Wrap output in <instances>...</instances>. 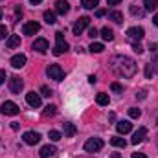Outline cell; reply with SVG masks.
Listing matches in <instances>:
<instances>
[{"label": "cell", "mask_w": 158, "mask_h": 158, "mask_svg": "<svg viewBox=\"0 0 158 158\" xmlns=\"http://www.w3.org/2000/svg\"><path fill=\"white\" fill-rule=\"evenodd\" d=\"M110 64H112V70L116 72V76H119V77L131 79L136 74V63L127 55H116L110 61Z\"/></svg>", "instance_id": "6da1fadb"}, {"label": "cell", "mask_w": 158, "mask_h": 158, "mask_svg": "<svg viewBox=\"0 0 158 158\" xmlns=\"http://www.w3.org/2000/svg\"><path fill=\"white\" fill-rule=\"evenodd\" d=\"M68 50V42L64 40V35L61 31L55 33V48H53V55H63Z\"/></svg>", "instance_id": "7a4b0ae2"}, {"label": "cell", "mask_w": 158, "mask_h": 158, "mask_svg": "<svg viewBox=\"0 0 158 158\" xmlns=\"http://www.w3.org/2000/svg\"><path fill=\"white\" fill-rule=\"evenodd\" d=\"M103 149V140L101 138H90L85 142V151L86 153H98Z\"/></svg>", "instance_id": "3957f363"}, {"label": "cell", "mask_w": 158, "mask_h": 158, "mask_svg": "<svg viewBox=\"0 0 158 158\" xmlns=\"http://www.w3.org/2000/svg\"><path fill=\"white\" fill-rule=\"evenodd\" d=\"M46 74H48V77L53 79V81H63L64 79V70L59 64H50L48 70H46Z\"/></svg>", "instance_id": "277c9868"}, {"label": "cell", "mask_w": 158, "mask_h": 158, "mask_svg": "<svg viewBox=\"0 0 158 158\" xmlns=\"http://www.w3.org/2000/svg\"><path fill=\"white\" fill-rule=\"evenodd\" d=\"M0 110H2V114H4V116H17V114L20 112L19 105H17V103H13V101H4V103H2V107H0Z\"/></svg>", "instance_id": "5b68a950"}, {"label": "cell", "mask_w": 158, "mask_h": 158, "mask_svg": "<svg viewBox=\"0 0 158 158\" xmlns=\"http://www.w3.org/2000/svg\"><path fill=\"white\" fill-rule=\"evenodd\" d=\"M143 35H145V31H143V28H140V26H132V28L127 30V37L132 40V42L142 40L143 39Z\"/></svg>", "instance_id": "8992f818"}, {"label": "cell", "mask_w": 158, "mask_h": 158, "mask_svg": "<svg viewBox=\"0 0 158 158\" xmlns=\"http://www.w3.org/2000/svg\"><path fill=\"white\" fill-rule=\"evenodd\" d=\"M22 86H24V83H22V79L19 76H11L9 77V90H11V94H20Z\"/></svg>", "instance_id": "52a82bcc"}, {"label": "cell", "mask_w": 158, "mask_h": 158, "mask_svg": "<svg viewBox=\"0 0 158 158\" xmlns=\"http://www.w3.org/2000/svg\"><path fill=\"white\" fill-rule=\"evenodd\" d=\"M22 140H24V143H28V145H35V143L40 142V134L35 132V131H28V132H24Z\"/></svg>", "instance_id": "ba28073f"}, {"label": "cell", "mask_w": 158, "mask_h": 158, "mask_svg": "<svg viewBox=\"0 0 158 158\" xmlns=\"http://www.w3.org/2000/svg\"><path fill=\"white\" fill-rule=\"evenodd\" d=\"M39 30H40V24L35 22V20H31V22H26V24H24L22 33H24V35H35Z\"/></svg>", "instance_id": "9c48e42d"}, {"label": "cell", "mask_w": 158, "mask_h": 158, "mask_svg": "<svg viewBox=\"0 0 158 158\" xmlns=\"http://www.w3.org/2000/svg\"><path fill=\"white\" fill-rule=\"evenodd\" d=\"M26 101H28V105H31L33 109L40 107V103H42L40 94H37V92H28V94H26Z\"/></svg>", "instance_id": "30bf717a"}, {"label": "cell", "mask_w": 158, "mask_h": 158, "mask_svg": "<svg viewBox=\"0 0 158 158\" xmlns=\"http://www.w3.org/2000/svg\"><path fill=\"white\" fill-rule=\"evenodd\" d=\"M88 24H90V19H88V17H81L77 22L74 24V33H76V35H81Z\"/></svg>", "instance_id": "8fae6325"}, {"label": "cell", "mask_w": 158, "mask_h": 158, "mask_svg": "<svg viewBox=\"0 0 158 158\" xmlns=\"http://www.w3.org/2000/svg\"><path fill=\"white\" fill-rule=\"evenodd\" d=\"M31 48H33L35 52H39V53H46L48 48H50V44H48L46 39H35V42L31 44Z\"/></svg>", "instance_id": "7c38bea8"}, {"label": "cell", "mask_w": 158, "mask_h": 158, "mask_svg": "<svg viewBox=\"0 0 158 158\" xmlns=\"http://www.w3.org/2000/svg\"><path fill=\"white\" fill-rule=\"evenodd\" d=\"M24 64H26V55L24 53H17V55L11 57V66L13 68H22Z\"/></svg>", "instance_id": "4fadbf2b"}, {"label": "cell", "mask_w": 158, "mask_h": 158, "mask_svg": "<svg viewBox=\"0 0 158 158\" xmlns=\"http://www.w3.org/2000/svg\"><path fill=\"white\" fill-rule=\"evenodd\" d=\"M55 11H57L59 15H66V13L70 11L68 0H57V2H55Z\"/></svg>", "instance_id": "5bb4252c"}, {"label": "cell", "mask_w": 158, "mask_h": 158, "mask_svg": "<svg viewBox=\"0 0 158 158\" xmlns=\"http://www.w3.org/2000/svg\"><path fill=\"white\" fill-rule=\"evenodd\" d=\"M145 134H147V129H145V127H140V129H138V131H136V132L132 134V140H131V142H132L134 145H138L140 142H143Z\"/></svg>", "instance_id": "9a60e30c"}, {"label": "cell", "mask_w": 158, "mask_h": 158, "mask_svg": "<svg viewBox=\"0 0 158 158\" xmlns=\"http://www.w3.org/2000/svg\"><path fill=\"white\" fill-rule=\"evenodd\" d=\"M57 153V147L55 145H44L42 149H40V158H50V156H53Z\"/></svg>", "instance_id": "2e32d148"}, {"label": "cell", "mask_w": 158, "mask_h": 158, "mask_svg": "<svg viewBox=\"0 0 158 158\" xmlns=\"http://www.w3.org/2000/svg\"><path fill=\"white\" fill-rule=\"evenodd\" d=\"M116 129H118V132L119 134H127V132H131V129H132V125L129 123V121H118L116 123Z\"/></svg>", "instance_id": "e0dca14e"}, {"label": "cell", "mask_w": 158, "mask_h": 158, "mask_svg": "<svg viewBox=\"0 0 158 158\" xmlns=\"http://www.w3.org/2000/svg\"><path fill=\"white\" fill-rule=\"evenodd\" d=\"M6 46H7L9 50H13V48L20 46V37H19V35H9L7 40H6Z\"/></svg>", "instance_id": "ac0fdd59"}, {"label": "cell", "mask_w": 158, "mask_h": 158, "mask_svg": "<svg viewBox=\"0 0 158 158\" xmlns=\"http://www.w3.org/2000/svg\"><path fill=\"white\" fill-rule=\"evenodd\" d=\"M151 52H153V63H151V68L158 74V46L156 44H151Z\"/></svg>", "instance_id": "d6986e66"}, {"label": "cell", "mask_w": 158, "mask_h": 158, "mask_svg": "<svg viewBox=\"0 0 158 158\" xmlns=\"http://www.w3.org/2000/svg\"><path fill=\"white\" fill-rule=\"evenodd\" d=\"M63 127H64V136L72 138L76 134V125L74 123H63Z\"/></svg>", "instance_id": "ffe728a7"}, {"label": "cell", "mask_w": 158, "mask_h": 158, "mask_svg": "<svg viewBox=\"0 0 158 158\" xmlns=\"http://www.w3.org/2000/svg\"><path fill=\"white\" fill-rule=\"evenodd\" d=\"M96 101H98V105H109V94H105V92H99L98 96H96Z\"/></svg>", "instance_id": "44dd1931"}, {"label": "cell", "mask_w": 158, "mask_h": 158, "mask_svg": "<svg viewBox=\"0 0 158 158\" xmlns=\"http://www.w3.org/2000/svg\"><path fill=\"white\" fill-rule=\"evenodd\" d=\"M98 4H99V0H81V6L85 9H94V7H98Z\"/></svg>", "instance_id": "7402d4cb"}, {"label": "cell", "mask_w": 158, "mask_h": 158, "mask_svg": "<svg viewBox=\"0 0 158 158\" xmlns=\"http://www.w3.org/2000/svg\"><path fill=\"white\" fill-rule=\"evenodd\" d=\"M101 37H103V40H112L114 39V31L110 28H103L101 30Z\"/></svg>", "instance_id": "603a6c76"}, {"label": "cell", "mask_w": 158, "mask_h": 158, "mask_svg": "<svg viewBox=\"0 0 158 158\" xmlns=\"http://www.w3.org/2000/svg\"><path fill=\"white\" fill-rule=\"evenodd\" d=\"M110 143H112L114 147H125V145H127V142H125L123 138H119V136H112V138H110Z\"/></svg>", "instance_id": "cb8c5ba5"}, {"label": "cell", "mask_w": 158, "mask_h": 158, "mask_svg": "<svg viewBox=\"0 0 158 158\" xmlns=\"http://www.w3.org/2000/svg\"><path fill=\"white\" fill-rule=\"evenodd\" d=\"M109 17H110V20H114L116 24H121V22H123V15H121L119 11H110Z\"/></svg>", "instance_id": "d4e9b609"}, {"label": "cell", "mask_w": 158, "mask_h": 158, "mask_svg": "<svg viewBox=\"0 0 158 158\" xmlns=\"http://www.w3.org/2000/svg\"><path fill=\"white\" fill-rule=\"evenodd\" d=\"M158 6V0H145L143 2V7H145V11H155Z\"/></svg>", "instance_id": "484cf974"}, {"label": "cell", "mask_w": 158, "mask_h": 158, "mask_svg": "<svg viewBox=\"0 0 158 158\" xmlns=\"http://www.w3.org/2000/svg\"><path fill=\"white\" fill-rule=\"evenodd\" d=\"M103 50H105V46H103L101 42H92V44H90V52H92V53H101Z\"/></svg>", "instance_id": "4316f807"}, {"label": "cell", "mask_w": 158, "mask_h": 158, "mask_svg": "<svg viewBox=\"0 0 158 158\" xmlns=\"http://www.w3.org/2000/svg\"><path fill=\"white\" fill-rule=\"evenodd\" d=\"M42 114H44V116H55V114H57V107H55V105H48V107H44Z\"/></svg>", "instance_id": "83f0119b"}, {"label": "cell", "mask_w": 158, "mask_h": 158, "mask_svg": "<svg viewBox=\"0 0 158 158\" xmlns=\"http://www.w3.org/2000/svg\"><path fill=\"white\" fill-rule=\"evenodd\" d=\"M44 22H46V24H50V26H52V24H55V13L46 11V13H44Z\"/></svg>", "instance_id": "f1b7e54d"}, {"label": "cell", "mask_w": 158, "mask_h": 158, "mask_svg": "<svg viewBox=\"0 0 158 158\" xmlns=\"http://www.w3.org/2000/svg\"><path fill=\"white\" fill-rule=\"evenodd\" d=\"M61 138H63V134H61L59 131H50V140H52V142H59Z\"/></svg>", "instance_id": "f546056e"}, {"label": "cell", "mask_w": 158, "mask_h": 158, "mask_svg": "<svg viewBox=\"0 0 158 158\" xmlns=\"http://www.w3.org/2000/svg\"><path fill=\"white\" fill-rule=\"evenodd\" d=\"M129 116H131V118H140V116H142V110H140V109H136V107H132V109H129Z\"/></svg>", "instance_id": "4dcf8cb0"}, {"label": "cell", "mask_w": 158, "mask_h": 158, "mask_svg": "<svg viewBox=\"0 0 158 158\" xmlns=\"http://www.w3.org/2000/svg\"><path fill=\"white\" fill-rule=\"evenodd\" d=\"M40 96H44V98H50V96H52V90H50L48 86H40Z\"/></svg>", "instance_id": "1f68e13d"}, {"label": "cell", "mask_w": 158, "mask_h": 158, "mask_svg": "<svg viewBox=\"0 0 158 158\" xmlns=\"http://www.w3.org/2000/svg\"><path fill=\"white\" fill-rule=\"evenodd\" d=\"M131 13H132V15H138V17L143 15V11H142L140 7H136V6H131Z\"/></svg>", "instance_id": "d6a6232c"}, {"label": "cell", "mask_w": 158, "mask_h": 158, "mask_svg": "<svg viewBox=\"0 0 158 158\" xmlns=\"http://www.w3.org/2000/svg\"><path fill=\"white\" fill-rule=\"evenodd\" d=\"M110 88H112V92H123V86H121L119 83H112Z\"/></svg>", "instance_id": "836d02e7"}, {"label": "cell", "mask_w": 158, "mask_h": 158, "mask_svg": "<svg viewBox=\"0 0 158 158\" xmlns=\"http://www.w3.org/2000/svg\"><path fill=\"white\" fill-rule=\"evenodd\" d=\"M6 37H7V28L0 24V39H6Z\"/></svg>", "instance_id": "e575fe53"}, {"label": "cell", "mask_w": 158, "mask_h": 158, "mask_svg": "<svg viewBox=\"0 0 158 158\" xmlns=\"http://www.w3.org/2000/svg\"><path fill=\"white\" fill-rule=\"evenodd\" d=\"M132 48H134V52H136V53H142V52H143V48H142L138 42H134V44H132Z\"/></svg>", "instance_id": "d590c367"}, {"label": "cell", "mask_w": 158, "mask_h": 158, "mask_svg": "<svg viewBox=\"0 0 158 158\" xmlns=\"http://www.w3.org/2000/svg\"><path fill=\"white\" fill-rule=\"evenodd\" d=\"M88 35H90L92 39H94V37H98V30H96V28H90V30H88Z\"/></svg>", "instance_id": "8d00e7d4"}, {"label": "cell", "mask_w": 158, "mask_h": 158, "mask_svg": "<svg viewBox=\"0 0 158 158\" xmlns=\"http://www.w3.org/2000/svg\"><path fill=\"white\" fill-rule=\"evenodd\" d=\"M151 74H153V68H151V64H147V68H145V76L151 77Z\"/></svg>", "instance_id": "74e56055"}, {"label": "cell", "mask_w": 158, "mask_h": 158, "mask_svg": "<svg viewBox=\"0 0 158 158\" xmlns=\"http://www.w3.org/2000/svg\"><path fill=\"white\" fill-rule=\"evenodd\" d=\"M132 158H147L143 153H132Z\"/></svg>", "instance_id": "f35d334b"}, {"label": "cell", "mask_w": 158, "mask_h": 158, "mask_svg": "<svg viewBox=\"0 0 158 158\" xmlns=\"http://www.w3.org/2000/svg\"><path fill=\"white\" fill-rule=\"evenodd\" d=\"M119 2H121V0H107V4H109V6H118Z\"/></svg>", "instance_id": "ab89813d"}, {"label": "cell", "mask_w": 158, "mask_h": 158, "mask_svg": "<svg viewBox=\"0 0 158 158\" xmlns=\"http://www.w3.org/2000/svg\"><path fill=\"white\" fill-rule=\"evenodd\" d=\"M4 81H6V72H4V70H0V85H2Z\"/></svg>", "instance_id": "60d3db41"}, {"label": "cell", "mask_w": 158, "mask_h": 158, "mask_svg": "<svg viewBox=\"0 0 158 158\" xmlns=\"http://www.w3.org/2000/svg\"><path fill=\"white\" fill-rule=\"evenodd\" d=\"M96 15H98V17H103V15H105V9H98Z\"/></svg>", "instance_id": "b9f144b4"}, {"label": "cell", "mask_w": 158, "mask_h": 158, "mask_svg": "<svg viewBox=\"0 0 158 158\" xmlns=\"http://www.w3.org/2000/svg\"><path fill=\"white\" fill-rule=\"evenodd\" d=\"M88 83H92V85H94V83H96V76H88Z\"/></svg>", "instance_id": "7bdbcfd3"}, {"label": "cell", "mask_w": 158, "mask_h": 158, "mask_svg": "<svg viewBox=\"0 0 158 158\" xmlns=\"http://www.w3.org/2000/svg\"><path fill=\"white\" fill-rule=\"evenodd\" d=\"M11 129H13V131H17V129H19V123H17V121H13V123H11Z\"/></svg>", "instance_id": "ee69618b"}, {"label": "cell", "mask_w": 158, "mask_h": 158, "mask_svg": "<svg viewBox=\"0 0 158 158\" xmlns=\"http://www.w3.org/2000/svg\"><path fill=\"white\" fill-rule=\"evenodd\" d=\"M30 2H31L33 6H37V4H40V2H42V0H30Z\"/></svg>", "instance_id": "f6af8a7d"}, {"label": "cell", "mask_w": 158, "mask_h": 158, "mask_svg": "<svg viewBox=\"0 0 158 158\" xmlns=\"http://www.w3.org/2000/svg\"><path fill=\"white\" fill-rule=\"evenodd\" d=\"M153 20H155V24H156V26H158V13H156V15H155V19H153Z\"/></svg>", "instance_id": "bcb514c9"}, {"label": "cell", "mask_w": 158, "mask_h": 158, "mask_svg": "<svg viewBox=\"0 0 158 158\" xmlns=\"http://www.w3.org/2000/svg\"><path fill=\"white\" fill-rule=\"evenodd\" d=\"M112 158H121V156H119V153H112Z\"/></svg>", "instance_id": "7dc6e473"}, {"label": "cell", "mask_w": 158, "mask_h": 158, "mask_svg": "<svg viewBox=\"0 0 158 158\" xmlns=\"http://www.w3.org/2000/svg\"><path fill=\"white\" fill-rule=\"evenodd\" d=\"M0 19H2V13H0Z\"/></svg>", "instance_id": "c3c4849f"}, {"label": "cell", "mask_w": 158, "mask_h": 158, "mask_svg": "<svg viewBox=\"0 0 158 158\" xmlns=\"http://www.w3.org/2000/svg\"><path fill=\"white\" fill-rule=\"evenodd\" d=\"M156 125H158V119H156Z\"/></svg>", "instance_id": "681fc988"}]
</instances>
